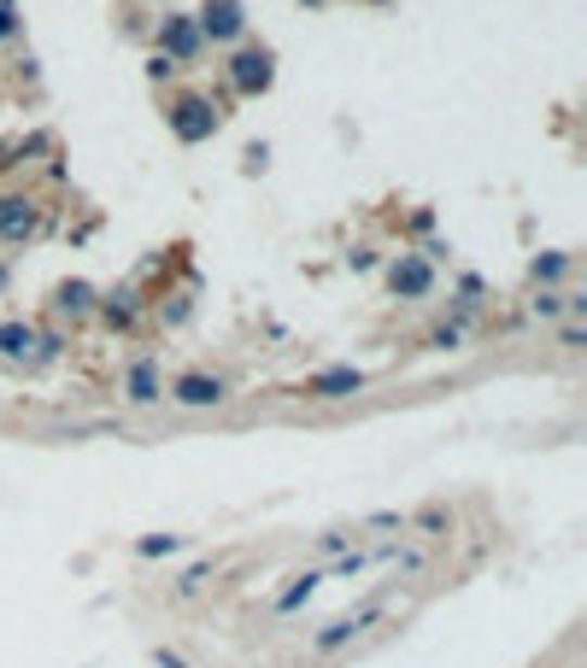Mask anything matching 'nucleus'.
Segmentation results:
<instances>
[{
  "label": "nucleus",
  "mask_w": 587,
  "mask_h": 668,
  "mask_svg": "<svg viewBox=\"0 0 587 668\" xmlns=\"http://www.w3.org/2000/svg\"><path fill=\"white\" fill-rule=\"evenodd\" d=\"M165 129L182 141V147H200V141H212V136L224 129V112L212 106L206 94H189V89H182V94L165 100Z\"/></svg>",
  "instance_id": "obj_2"
},
{
  "label": "nucleus",
  "mask_w": 587,
  "mask_h": 668,
  "mask_svg": "<svg viewBox=\"0 0 587 668\" xmlns=\"http://www.w3.org/2000/svg\"><path fill=\"white\" fill-rule=\"evenodd\" d=\"M36 352H41V329L36 323H0V358H12V364H36Z\"/></svg>",
  "instance_id": "obj_14"
},
{
  "label": "nucleus",
  "mask_w": 587,
  "mask_h": 668,
  "mask_svg": "<svg viewBox=\"0 0 587 668\" xmlns=\"http://www.w3.org/2000/svg\"><path fill=\"white\" fill-rule=\"evenodd\" d=\"M299 7H311V12H323V7H335V0H299Z\"/></svg>",
  "instance_id": "obj_23"
},
{
  "label": "nucleus",
  "mask_w": 587,
  "mask_h": 668,
  "mask_svg": "<svg viewBox=\"0 0 587 668\" xmlns=\"http://www.w3.org/2000/svg\"><path fill=\"white\" fill-rule=\"evenodd\" d=\"M148 77H153V82H159V77H177V65H170V60H159V53H153V60H148Z\"/></svg>",
  "instance_id": "obj_21"
},
{
  "label": "nucleus",
  "mask_w": 587,
  "mask_h": 668,
  "mask_svg": "<svg viewBox=\"0 0 587 668\" xmlns=\"http://www.w3.org/2000/svg\"><path fill=\"white\" fill-rule=\"evenodd\" d=\"M153 41H159V60H170L177 70H189V65L206 60V41H200V30H194V12H159Z\"/></svg>",
  "instance_id": "obj_4"
},
{
  "label": "nucleus",
  "mask_w": 587,
  "mask_h": 668,
  "mask_svg": "<svg viewBox=\"0 0 587 668\" xmlns=\"http://www.w3.org/2000/svg\"><path fill=\"white\" fill-rule=\"evenodd\" d=\"M170 399H177L182 411H212V404L229 399V382L212 370H182L177 382H170Z\"/></svg>",
  "instance_id": "obj_9"
},
{
  "label": "nucleus",
  "mask_w": 587,
  "mask_h": 668,
  "mask_svg": "<svg viewBox=\"0 0 587 668\" xmlns=\"http://www.w3.org/2000/svg\"><path fill=\"white\" fill-rule=\"evenodd\" d=\"M570 270H576V253H564V246H547V253L528 258V287H564Z\"/></svg>",
  "instance_id": "obj_13"
},
{
  "label": "nucleus",
  "mask_w": 587,
  "mask_h": 668,
  "mask_svg": "<svg viewBox=\"0 0 587 668\" xmlns=\"http://www.w3.org/2000/svg\"><path fill=\"white\" fill-rule=\"evenodd\" d=\"M94 299H100V287L82 282V275H71V282L53 287V311L71 317V323H89V317H94Z\"/></svg>",
  "instance_id": "obj_12"
},
{
  "label": "nucleus",
  "mask_w": 587,
  "mask_h": 668,
  "mask_svg": "<svg viewBox=\"0 0 587 668\" xmlns=\"http://www.w3.org/2000/svg\"><path fill=\"white\" fill-rule=\"evenodd\" d=\"M528 311H535L540 323H564V287H535V294H528Z\"/></svg>",
  "instance_id": "obj_15"
},
{
  "label": "nucleus",
  "mask_w": 587,
  "mask_h": 668,
  "mask_svg": "<svg viewBox=\"0 0 587 668\" xmlns=\"http://www.w3.org/2000/svg\"><path fill=\"white\" fill-rule=\"evenodd\" d=\"M558 346H564V352H582V346H587V329L564 317V323H558Z\"/></svg>",
  "instance_id": "obj_19"
},
{
  "label": "nucleus",
  "mask_w": 587,
  "mask_h": 668,
  "mask_svg": "<svg viewBox=\"0 0 587 668\" xmlns=\"http://www.w3.org/2000/svg\"><path fill=\"white\" fill-rule=\"evenodd\" d=\"M18 41H24V7L0 0V48H18Z\"/></svg>",
  "instance_id": "obj_16"
},
{
  "label": "nucleus",
  "mask_w": 587,
  "mask_h": 668,
  "mask_svg": "<svg viewBox=\"0 0 587 668\" xmlns=\"http://www.w3.org/2000/svg\"><path fill=\"white\" fill-rule=\"evenodd\" d=\"M311 592H318V575H299L294 587H289V592H282V599H277V609H299V604L311 599Z\"/></svg>",
  "instance_id": "obj_17"
},
{
  "label": "nucleus",
  "mask_w": 587,
  "mask_h": 668,
  "mask_svg": "<svg viewBox=\"0 0 587 668\" xmlns=\"http://www.w3.org/2000/svg\"><path fill=\"white\" fill-rule=\"evenodd\" d=\"M36 235H41V206L30 194H18V188H7V194H0V246L24 253Z\"/></svg>",
  "instance_id": "obj_5"
},
{
  "label": "nucleus",
  "mask_w": 587,
  "mask_h": 668,
  "mask_svg": "<svg viewBox=\"0 0 587 668\" xmlns=\"http://www.w3.org/2000/svg\"><path fill=\"white\" fill-rule=\"evenodd\" d=\"M124 399H130L136 411H148V404L165 399V364L153 352H141V358L124 364Z\"/></svg>",
  "instance_id": "obj_8"
},
{
  "label": "nucleus",
  "mask_w": 587,
  "mask_h": 668,
  "mask_svg": "<svg viewBox=\"0 0 587 668\" xmlns=\"http://www.w3.org/2000/svg\"><path fill=\"white\" fill-rule=\"evenodd\" d=\"M141 311H148V299H141L136 282H118V287H106V294L94 299V317H100L106 329H118V334H136Z\"/></svg>",
  "instance_id": "obj_7"
},
{
  "label": "nucleus",
  "mask_w": 587,
  "mask_h": 668,
  "mask_svg": "<svg viewBox=\"0 0 587 668\" xmlns=\"http://www.w3.org/2000/svg\"><path fill=\"white\" fill-rule=\"evenodd\" d=\"M382 609L377 604H365V609H353V616H335V621H323L318 633H311V651H318V657H335V651H347L353 639H359L370 621H377Z\"/></svg>",
  "instance_id": "obj_10"
},
{
  "label": "nucleus",
  "mask_w": 587,
  "mask_h": 668,
  "mask_svg": "<svg viewBox=\"0 0 587 668\" xmlns=\"http://www.w3.org/2000/svg\"><path fill=\"white\" fill-rule=\"evenodd\" d=\"M429 229H435V211H429V206L411 211V235H429Z\"/></svg>",
  "instance_id": "obj_20"
},
{
  "label": "nucleus",
  "mask_w": 587,
  "mask_h": 668,
  "mask_svg": "<svg viewBox=\"0 0 587 668\" xmlns=\"http://www.w3.org/2000/svg\"><path fill=\"white\" fill-rule=\"evenodd\" d=\"M247 0H200L194 12V30L206 48H241L247 41Z\"/></svg>",
  "instance_id": "obj_3"
},
{
  "label": "nucleus",
  "mask_w": 587,
  "mask_h": 668,
  "mask_svg": "<svg viewBox=\"0 0 587 668\" xmlns=\"http://www.w3.org/2000/svg\"><path fill=\"white\" fill-rule=\"evenodd\" d=\"M365 382H370V375L359 364H329L318 375H306L299 394H306V399H353V394H365Z\"/></svg>",
  "instance_id": "obj_11"
},
{
  "label": "nucleus",
  "mask_w": 587,
  "mask_h": 668,
  "mask_svg": "<svg viewBox=\"0 0 587 668\" xmlns=\"http://www.w3.org/2000/svg\"><path fill=\"white\" fill-rule=\"evenodd\" d=\"M224 82H229V94H235V100L270 94V82H277V53H270L265 41H241V48H229Z\"/></svg>",
  "instance_id": "obj_1"
},
{
  "label": "nucleus",
  "mask_w": 587,
  "mask_h": 668,
  "mask_svg": "<svg viewBox=\"0 0 587 668\" xmlns=\"http://www.w3.org/2000/svg\"><path fill=\"white\" fill-rule=\"evenodd\" d=\"M458 341H464V323H441V329H429V346H435V352H452Z\"/></svg>",
  "instance_id": "obj_18"
},
{
  "label": "nucleus",
  "mask_w": 587,
  "mask_h": 668,
  "mask_svg": "<svg viewBox=\"0 0 587 668\" xmlns=\"http://www.w3.org/2000/svg\"><path fill=\"white\" fill-rule=\"evenodd\" d=\"M435 265H429V258L418 253V246H411V253H399V258H388V294L394 299H429L435 294Z\"/></svg>",
  "instance_id": "obj_6"
},
{
  "label": "nucleus",
  "mask_w": 587,
  "mask_h": 668,
  "mask_svg": "<svg viewBox=\"0 0 587 668\" xmlns=\"http://www.w3.org/2000/svg\"><path fill=\"white\" fill-rule=\"evenodd\" d=\"M7 294H12V265L0 258V299H7Z\"/></svg>",
  "instance_id": "obj_22"
}]
</instances>
